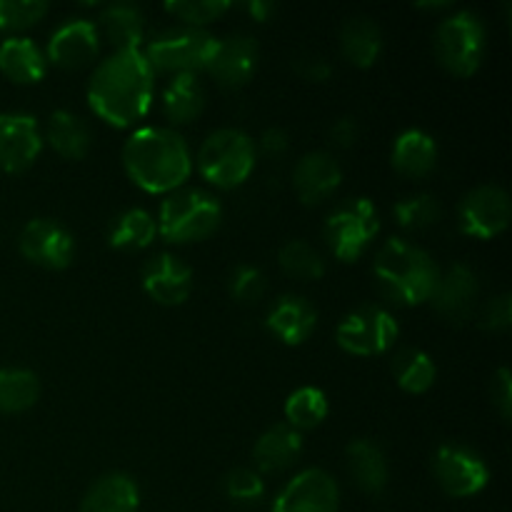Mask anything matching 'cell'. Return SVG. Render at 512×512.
<instances>
[{"mask_svg": "<svg viewBox=\"0 0 512 512\" xmlns=\"http://www.w3.org/2000/svg\"><path fill=\"white\" fill-rule=\"evenodd\" d=\"M343 183V168L325 150L305 153L293 168V190L303 205H320Z\"/></svg>", "mask_w": 512, "mask_h": 512, "instance_id": "cell-19", "label": "cell"}, {"mask_svg": "<svg viewBox=\"0 0 512 512\" xmlns=\"http://www.w3.org/2000/svg\"><path fill=\"white\" fill-rule=\"evenodd\" d=\"M485 50H488V30L473 10H455L435 28V60L455 78H470L478 73L485 60Z\"/></svg>", "mask_w": 512, "mask_h": 512, "instance_id": "cell-5", "label": "cell"}, {"mask_svg": "<svg viewBox=\"0 0 512 512\" xmlns=\"http://www.w3.org/2000/svg\"><path fill=\"white\" fill-rule=\"evenodd\" d=\"M43 143H48L60 158L65 160H83L93 145V133L90 125L73 110H53L45 125Z\"/></svg>", "mask_w": 512, "mask_h": 512, "instance_id": "cell-25", "label": "cell"}, {"mask_svg": "<svg viewBox=\"0 0 512 512\" xmlns=\"http://www.w3.org/2000/svg\"><path fill=\"white\" fill-rule=\"evenodd\" d=\"M303 433L293 430L290 425L280 423L265 430L253 448L255 468L260 473H283L293 468L303 455Z\"/></svg>", "mask_w": 512, "mask_h": 512, "instance_id": "cell-21", "label": "cell"}, {"mask_svg": "<svg viewBox=\"0 0 512 512\" xmlns=\"http://www.w3.org/2000/svg\"><path fill=\"white\" fill-rule=\"evenodd\" d=\"M143 290L158 305H183L193 293V268L178 255L158 253L143 265Z\"/></svg>", "mask_w": 512, "mask_h": 512, "instance_id": "cell-18", "label": "cell"}, {"mask_svg": "<svg viewBox=\"0 0 512 512\" xmlns=\"http://www.w3.org/2000/svg\"><path fill=\"white\" fill-rule=\"evenodd\" d=\"M393 375L400 390L410 395H423L435 385L438 368L425 350L403 348L393 355Z\"/></svg>", "mask_w": 512, "mask_h": 512, "instance_id": "cell-31", "label": "cell"}, {"mask_svg": "<svg viewBox=\"0 0 512 512\" xmlns=\"http://www.w3.org/2000/svg\"><path fill=\"white\" fill-rule=\"evenodd\" d=\"M48 63L63 70H80L93 63L100 53L98 25L88 18H68L50 33L43 50Z\"/></svg>", "mask_w": 512, "mask_h": 512, "instance_id": "cell-14", "label": "cell"}, {"mask_svg": "<svg viewBox=\"0 0 512 512\" xmlns=\"http://www.w3.org/2000/svg\"><path fill=\"white\" fill-rule=\"evenodd\" d=\"M278 263L295 280H320L325 275V258L305 240H288L280 248Z\"/></svg>", "mask_w": 512, "mask_h": 512, "instance_id": "cell-34", "label": "cell"}, {"mask_svg": "<svg viewBox=\"0 0 512 512\" xmlns=\"http://www.w3.org/2000/svg\"><path fill=\"white\" fill-rule=\"evenodd\" d=\"M40 398V380L28 368H0V413H28Z\"/></svg>", "mask_w": 512, "mask_h": 512, "instance_id": "cell-32", "label": "cell"}, {"mask_svg": "<svg viewBox=\"0 0 512 512\" xmlns=\"http://www.w3.org/2000/svg\"><path fill=\"white\" fill-rule=\"evenodd\" d=\"M480 283L473 268L465 263L450 265L445 273H440L430 303L435 313L448 323H465L475 313V300H478Z\"/></svg>", "mask_w": 512, "mask_h": 512, "instance_id": "cell-17", "label": "cell"}, {"mask_svg": "<svg viewBox=\"0 0 512 512\" xmlns=\"http://www.w3.org/2000/svg\"><path fill=\"white\" fill-rule=\"evenodd\" d=\"M393 215L395 220H398L400 228L418 233V230H428L433 228V225H438L440 218H443V208H440L435 195L415 193L398 200L393 208Z\"/></svg>", "mask_w": 512, "mask_h": 512, "instance_id": "cell-35", "label": "cell"}, {"mask_svg": "<svg viewBox=\"0 0 512 512\" xmlns=\"http://www.w3.org/2000/svg\"><path fill=\"white\" fill-rule=\"evenodd\" d=\"M155 223H158V233L168 243H200L220 228L223 205L208 190H175L163 200Z\"/></svg>", "mask_w": 512, "mask_h": 512, "instance_id": "cell-4", "label": "cell"}, {"mask_svg": "<svg viewBox=\"0 0 512 512\" xmlns=\"http://www.w3.org/2000/svg\"><path fill=\"white\" fill-rule=\"evenodd\" d=\"M155 73L143 50H115L100 60L88 80V103L113 128H133L153 105Z\"/></svg>", "mask_w": 512, "mask_h": 512, "instance_id": "cell-1", "label": "cell"}, {"mask_svg": "<svg viewBox=\"0 0 512 512\" xmlns=\"http://www.w3.org/2000/svg\"><path fill=\"white\" fill-rule=\"evenodd\" d=\"M140 490L130 475L108 473L95 480L80 500V512H138Z\"/></svg>", "mask_w": 512, "mask_h": 512, "instance_id": "cell-24", "label": "cell"}, {"mask_svg": "<svg viewBox=\"0 0 512 512\" xmlns=\"http://www.w3.org/2000/svg\"><path fill=\"white\" fill-rule=\"evenodd\" d=\"M255 160H258L255 140L238 128L213 130L198 150L200 175L220 190L243 185L255 170Z\"/></svg>", "mask_w": 512, "mask_h": 512, "instance_id": "cell-7", "label": "cell"}, {"mask_svg": "<svg viewBox=\"0 0 512 512\" xmlns=\"http://www.w3.org/2000/svg\"><path fill=\"white\" fill-rule=\"evenodd\" d=\"M205 110V85L198 75H173L163 90V113L173 125H188Z\"/></svg>", "mask_w": 512, "mask_h": 512, "instance_id": "cell-30", "label": "cell"}, {"mask_svg": "<svg viewBox=\"0 0 512 512\" xmlns=\"http://www.w3.org/2000/svg\"><path fill=\"white\" fill-rule=\"evenodd\" d=\"M245 10L253 15V20H258V23H265V20H268L270 15L278 10V5L270 3V0H253V3H245Z\"/></svg>", "mask_w": 512, "mask_h": 512, "instance_id": "cell-45", "label": "cell"}, {"mask_svg": "<svg viewBox=\"0 0 512 512\" xmlns=\"http://www.w3.org/2000/svg\"><path fill=\"white\" fill-rule=\"evenodd\" d=\"M345 458H348V470L353 475L355 485L368 495H380L388 488V460L380 450L378 443L373 440L358 438L345 448Z\"/></svg>", "mask_w": 512, "mask_h": 512, "instance_id": "cell-27", "label": "cell"}, {"mask_svg": "<svg viewBox=\"0 0 512 512\" xmlns=\"http://www.w3.org/2000/svg\"><path fill=\"white\" fill-rule=\"evenodd\" d=\"M265 325L285 345H303L318 325V310L303 295H283L270 308Z\"/></svg>", "mask_w": 512, "mask_h": 512, "instance_id": "cell-20", "label": "cell"}, {"mask_svg": "<svg viewBox=\"0 0 512 512\" xmlns=\"http://www.w3.org/2000/svg\"><path fill=\"white\" fill-rule=\"evenodd\" d=\"M0 73L18 85L40 83L48 73V58L30 38L10 35L0 43Z\"/></svg>", "mask_w": 512, "mask_h": 512, "instance_id": "cell-22", "label": "cell"}, {"mask_svg": "<svg viewBox=\"0 0 512 512\" xmlns=\"http://www.w3.org/2000/svg\"><path fill=\"white\" fill-rule=\"evenodd\" d=\"M380 233L378 208L368 198H348L325 218V243L340 263H355Z\"/></svg>", "mask_w": 512, "mask_h": 512, "instance_id": "cell-8", "label": "cell"}, {"mask_svg": "<svg viewBox=\"0 0 512 512\" xmlns=\"http://www.w3.org/2000/svg\"><path fill=\"white\" fill-rule=\"evenodd\" d=\"M512 203L508 190L485 183L468 190L458 205V225L468 238H498L510 225Z\"/></svg>", "mask_w": 512, "mask_h": 512, "instance_id": "cell-10", "label": "cell"}, {"mask_svg": "<svg viewBox=\"0 0 512 512\" xmlns=\"http://www.w3.org/2000/svg\"><path fill=\"white\" fill-rule=\"evenodd\" d=\"M123 168L145 193H175L190 178L193 158L178 130L145 125L133 130L125 140Z\"/></svg>", "mask_w": 512, "mask_h": 512, "instance_id": "cell-2", "label": "cell"}, {"mask_svg": "<svg viewBox=\"0 0 512 512\" xmlns=\"http://www.w3.org/2000/svg\"><path fill=\"white\" fill-rule=\"evenodd\" d=\"M328 413V398H325L323 390L313 388V385H303V388L293 390L288 400H285V420H288L285 425H290L298 433L323 425Z\"/></svg>", "mask_w": 512, "mask_h": 512, "instance_id": "cell-33", "label": "cell"}, {"mask_svg": "<svg viewBox=\"0 0 512 512\" xmlns=\"http://www.w3.org/2000/svg\"><path fill=\"white\" fill-rule=\"evenodd\" d=\"M338 508V483L320 468H308L288 480L273 503V512H338Z\"/></svg>", "mask_w": 512, "mask_h": 512, "instance_id": "cell-13", "label": "cell"}, {"mask_svg": "<svg viewBox=\"0 0 512 512\" xmlns=\"http://www.w3.org/2000/svg\"><path fill=\"white\" fill-rule=\"evenodd\" d=\"M480 325L488 333H508L512 325V300L508 293H500L485 303L483 313H480Z\"/></svg>", "mask_w": 512, "mask_h": 512, "instance_id": "cell-40", "label": "cell"}, {"mask_svg": "<svg viewBox=\"0 0 512 512\" xmlns=\"http://www.w3.org/2000/svg\"><path fill=\"white\" fill-rule=\"evenodd\" d=\"M163 8L165 13L178 18L185 28L205 30V25L223 18L233 8V3L228 0H173V3H165Z\"/></svg>", "mask_w": 512, "mask_h": 512, "instance_id": "cell-36", "label": "cell"}, {"mask_svg": "<svg viewBox=\"0 0 512 512\" xmlns=\"http://www.w3.org/2000/svg\"><path fill=\"white\" fill-rule=\"evenodd\" d=\"M20 255L28 263L45 270H65L73 263L75 240L63 223L50 218H35L25 223L18 238Z\"/></svg>", "mask_w": 512, "mask_h": 512, "instance_id": "cell-12", "label": "cell"}, {"mask_svg": "<svg viewBox=\"0 0 512 512\" xmlns=\"http://www.w3.org/2000/svg\"><path fill=\"white\" fill-rule=\"evenodd\" d=\"M390 163L403 178L420 180L430 175L438 163V145H435L433 135L420 128L403 130L393 143Z\"/></svg>", "mask_w": 512, "mask_h": 512, "instance_id": "cell-23", "label": "cell"}, {"mask_svg": "<svg viewBox=\"0 0 512 512\" xmlns=\"http://www.w3.org/2000/svg\"><path fill=\"white\" fill-rule=\"evenodd\" d=\"M158 223L145 208H125L110 220L108 245L120 253H138L153 245Z\"/></svg>", "mask_w": 512, "mask_h": 512, "instance_id": "cell-29", "label": "cell"}, {"mask_svg": "<svg viewBox=\"0 0 512 512\" xmlns=\"http://www.w3.org/2000/svg\"><path fill=\"white\" fill-rule=\"evenodd\" d=\"M373 275L385 298L413 308L428 303L438 285L440 268L423 248L403 238H390L375 253Z\"/></svg>", "mask_w": 512, "mask_h": 512, "instance_id": "cell-3", "label": "cell"}, {"mask_svg": "<svg viewBox=\"0 0 512 512\" xmlns=\"http://www.w3.org/2000/svg\"><path fill=\"white\" fill-rule=\"evenodd\" d=\"M433 473L450 498H473L490 483L488 463L475 450L455 443H445L435 450Z\"/></svg>", "mask_w": 512, "mask_h": 512, "instance_id": "cell-11", "label": "cell"}, {"mask_svg": "<svg viewBox=\"0 0 512 512\" xmlns=\"http://www.w3.org/2000/svg\"><path fill=\"white\" fill-rule=\"evenodd\" d=\"M218 38L200 28H168L155 33L145 43L143 55L153 73L168 75H198L210 68Z\"/></svg>", "mask_w": 512, "mask_h": 512, "instance_id": "cell-6", "label": "cell"}, {"mask_svg": "<svg viewBox=\"0 0 512 512\" xmlns=\"http://www.w3.org/2000/svg\"><path fill=\"white\" fill-rule=\"evenodd\" d=\"M98 33H103L115 50H143L145 18L133 3H110L98 15Z\"/></svg>", "mask_w": 512, "mask_h": 512, "instance_id": "cell-28", "label": "cell"}, {"mask_svg": "<svg viewBox=\"0 0 512 512\" xmlns=\"http://www.w3.org/2000/svg\"><path fill=\"white\" fill-rule=\"evenodd\" d=\"M398 338V320L383 305H360V308L350 310L335 330L340 350L355 355V358H373V355L388 353L398 343Z\"/></svg>", "mask_w": 512, "mask_h": 512, "instance_id": "cell-9", "label": "cell"}, {"mask_svg": "<svg viewBox=\"0 0 512 512\" xmlns=\"http://www.w3.org/2000/svg\"><path fill=\"white\" fill-rule=\"evenodd\" d=\"M255 148H260L265 155H270V158H280V155L288 153L290 138L283 128H268L263 135H260Z\"/></svg>", "mask_w": 512, "mask_h": 512, "instance_id": "cell-44", "label": "cell"}, {"mask_svg": "<svg viewBox=\"0 0 512 512\" xmlns=\"http://www.w3.org/2000/svg\"><path fill=\"white\" fill-rule=\"evenodd\" d=\"M360 138V125L355 118H338L330 125V140L338 148H353Z\"/></svg>", "mask_w": 512, "mask_h": 512, "instance_id": "cell-43", "label": "cell"}, {"mask_svg": "<svg viewBox=\"0 0 512 512\" xmlns=\"http://www.w3.org/2000/svg\"><path fill=\"white\" fill-rule=\"evenodd\" d=\"M293 70L308 83H325L333 75V65L320 55H303L293 63Z\"/></svg>", "mask_w": 512, "mask_h": 512, "instance_id": "cell-42", "label": "cell"}, {"mask_svg": "<svg viewBox=\"0 0 512 512\" xmlns=\"http://www.w3.org/2000/svg\"><path fill=\"white\" fill-rule=\"evenodd\" d=\"M228 290L238 303L253 305L265 295L268 280H265L263 270L255 268V265H238V268H233V273H230Z\"/></svg>", "mask_w": 512, "mask_h": 512, "instance_id": "cell-39", "label": "cell"}, {"mask_svg": "<svg viewBox=\"0 0 512 512\" xmlns=\"http://www.w3.org/2000/svg\"><path fill=\"white\" fill-rule=\"evenodd\" d=\"M420 10H450L453 8V3H418Z\"/></svg>", "mask_w": 512, "mask_h": 512, "instance_id": "cell-46", "label": "cell"}, {"mask_svg": "<svg viewBox=\"0 0 512 512\" xmlns=\"http://www.w3.org/2000/svg\"><path fill=\"white\" fill-rule=\"evenodd\" d=\"M45 0H0V30L18 33L38 25L48 15Z\"/></svg>", "mask_w": 512, "mask_h": 512, "instance_id": "cell-37", "label": "cell"}, {"mask_svg": "<svg viewBox=\"0 0 512 512\" xmlns=\"http://www.w3.org/2000/svg\"><path fill=\"white\" fill-rule=\"evenodd\" d=\"M490 395H493V405L498 408L500 418L508 423L512 415V375L505 365L495 370L493 385H490Z\"/></svg>", "mask_w": 512, "mask_h": 512, "instance_id": "cell-41", "label": "cell"}, {"mask_svg": "<svg viewBox=\"0 0 512 512\" xmlns=\"http://www.w3.org/2000/svg\"><path fill=\"white\" fill-rule=\"evenodd\" d=\"M223 490L233 503L238 505H255L263 500L265 483L258 470L253 468H235L225 475Z\"/></svg>", "mask_w": 512, "mask_h": 512, "instance_id": "cell-38", "label": "cell"}, {"mask_svg": "<svg viewBox=\"0 0 512 512\" xmlns=\"http://www.w3.org/2000/svg\"><path fill=\"white\" fill-rule=\"evenodd\" d=\"M258 58V40L248 33H233L218 40V50L210 60L208 73L213 75L220 88L238 90L253 80L255 70H258Z\"/></svg>", "mask_w": 512, "mask_h": 512, "instance_id": "cell-16", "label": "cell"}, {"mask_svg": "<svg viewBox=\"0 0 512 512\" xmlns=\"http://www.w3.org/2000/svg\"><path fill=\"white\" fill-rule=\"evenodd\" d=\"M383 48V30L373 18L355 15V18L345 20L343 30H340V50L350 65L360 70L373 68L383 55Z\"/></svg>", "mask_w": 512, "mask_h": 512, "instance_id": "cell-26", "label": "cell"}, {"mask_svg": "<svg viewBox=\"0 0 512 512\" xmlns=\"http://www.w3.org/2000/svg\"><path fill=\"white\" fill-rule=\"evenodd\" d=\"M43 150V133L30 113H0V170L25 173Z\"/></svg>", "mask_w": 512, "mask_h": 512, "instance_id": "cell-15", "label": "cell"}]
</instances>
